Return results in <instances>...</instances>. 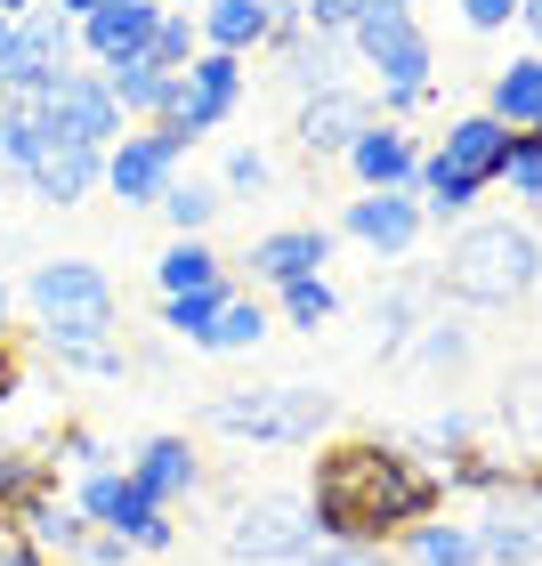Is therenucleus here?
<instances>
[{"label":"nucleus","mask_w":542,"mask_h":566,"mask_svg":"<svg viewBox=\"0 0 542 566\" xmlns=\"http://www.w3.org/2000/svg\"><path fill=\"white\" fill-rule=\"evenodd\" d=\"M502 429H519V437H534V446H542V373H534V365L510 373V389H502Z\"/></svg>","instance_id":"obj_33"},{"label":"nucleus","mask_w":542,"mask_h":566,"mask_svg":"<svg viewBox=\"0 0 542 566\" xmlns=\"http://www.w3.org/2000/svg\"><path fill=\"white\" fill-rule=\"evenodd\" d=\"M324 260H332V235L324 227H275V235H260L251 243V275L260 283H300V275H324Z\"/></svg>","instance_id":"obj_17"},{"label":"nucleus","mask_w":542,"mask_h":566,"mask_svg":"<svg viewBox=\"0 0 542 566\" xmlns=\"http://www.w3.org/2000/svg\"><path fill=\"white\" fill-rule=\"evenodd\" d=\"M260 340H268V307H260V300H227V307H219V324L202 332V348H219V356L260 348Z\"/></svg>","instance_id":"obj_29"},{"label":"nucleus","mask_w":542,"mask_h":566,"mask_svg":"<svg viewBox=\"0 0 542 566\" xmlns=\"http://www.w3.org/2000/svg\"><path fill=\"white\" fill-rule=\"evenodd\" d=\"M332 421L324 389H300V380H275V389H227L211 405L219 437H251V446H316V429Z\"/></svg>","instance_id":"obj_5"},{"label":"nucleus","mask_w":542,"mask_h":566,"mask_svg":"<svg viewBox=\"0 0 542 566\" xmlns=\"http://www.w3.org/2000/svg\"><path fill=\"white\" fill-rule=\"evenodd\" d=\"M470 534H478V558L494 566H542V478L519 470L510 485H494Z\"/></svg>","instance_id":"obj_7"},{"label":"nucleus","mask_w":542,"mask_h":566,"mask_svg":"<svg viewBox=\"0 0 542 566\" xmlns=\"http://www.w3.org/2000/svg\"><path fill=\"white\" fill-rule=\"evenodd\" d=\"M348 170H356V187H365V195H389V187L413 195V178H421V154H413V138L397 130V122H373V130L348 146Z\"/></svg>","instance_id":"obj_15"},{"label":"nucleus","mask_w":542,"mask_h":566,"mask_svg":"<svg viewBox=\"0 0 542 566\" xmlns=\"http://www.w3.org/2000/svg\"><path fill=\"white\" fill-rule=\"evenodd\" d=\"M260 187H268V154L236 146V154H227V195H260Z\"/></svg>","instance_id":"obj_36"},{"label":"nucleus","mask_w":542,"mask_h":566,"mask_svg":"<svg viewBox=\"0 0 542 566\" xmlns=\"http://www.w3.org/2000/svg\"><path fill=\"white\" fill-rule=\"evenodd\" d=\"M413 566H478V534L470 526H446V518H421L405 534Z\"/></svg>","instance_id":"obj_26"},{"label":"nucleus","mask_w":542,"mask_h":566,"mask_svg":"<svg viewBox=\"0 0 542 566\" xmlns=\"http://www.w3.org/2000/svg\"><path fill=\"white\" fill-rule=\"evenodd\" d=\"M24 300H33L49 348H58L73 373H122V348L106 340V332H114V283H106V268L41 260L33 283H24Z\"/></svg>","instance_id":"obj_2"},{"label":"nucleus","mask_w":542,"mask_h":566,"mask_svg":"<svg viewBox=\"0 0 542 566\" xmlns=\"http://www.w3.org/2000/svg\"><path fill=\"white\" fill-rule=\"evenodd\" d=\"M9 114H17V90H9V82H0V122H9Z\"/></svg>","instance_id":"obj_46"},{"label":"nucleus","mask_w":542,"mask_h":566,"mask_svg":"<svg viewBox=\"0 0 542 566\" xmlns=\"http://www.w3.org/2000/svg\"><path fill=\"white\" fill-rule=\"evenodd\" d=\"M73 510H82L90 526L122 534L131 551H163V543H170V510H163V502H146L138 485H131V470H90V478H82V494H73Z\"/></svg>","instance_id":"obj_9"},{"label":"nucleus","mask_w":542,"mask_h":566,"mask_svg":"<svg viewBox=\"0 0 542 566\" xmlns=\"http://www.w3.org/2000/svg\"><path fill=\"white\" fill-rule=\"evenodd\" d=\"M0 340H9V283H0Z\"/></svg>","instance_id":"obj_47"},{"label":"nucleus","mask_w":542,"mask_h":566,"mask_svg":"<svg viewBox=\"0 0 542 566\" xmlns=\"http://www.w3.org/2000/svg\"><path fill=\"white\" fill-rule=\"evenodd\" d=\"M236 300L227 283H211V292H178V300H163V332H178V340H195L202 348V332L219 324V307Z\"/></svg>","instance_id":"obj_28"},{"label":"nucleus","mask_w":542,"mask_h":566,"mask_svg":"<svg viewBox=\"0 0 542 566\" xmlns=\"http://www.w3.org/2000/svg\"><path fill=\"white\" fill-rule=\"evenodd\" d=\"M106 90H114V106H122V114H146V122H170V106H178V73L146 65V57L106 65Z\"/></svg>","instance_id":"obj_23"},{"label":"nucleus","mask_w":542,"mask_h":566,"mask_svg":"<svg viewBox=\"0 0 542 566\" xmlns=\"http://www.w3.org/2000/svg\"><path fill=\"white\" fill-rule=\"evenodd\" d=\"M202 33H195V17L187 9H163V24H154V41H146V65H163V73H187L202 49H195Z\"/></svg>","instance_id":"obj_31"},{"label":"nucleus","mask_w":542,"mask_h":566,"mask_svg":"<svg viewBox=\"0 0 542 566\" xmlns=\"http://www.w3.org/2000/svg\"><path fill=\"white\" fill-rule=\"evenodd\" d=\"M502 146H510V130H502L494 114H461L454 130H446V146H437V163H446V170H461V178H478V187H494Z\"/></svg>","instance_id":"obj_21"},{"label":"nucleus","mask_w":542,"mask_h":566,"mask_svg":"<svg viewBox=\"0 0 542 566\" xmlns=\"http://www.w3.org/2000/svg\"><path fill=\"white\" fill-rule=\"evenodd\" d=\"M97 9H114V0H58V17H65V24H90Z\"/></svg>","instance_id":"obj_43"},{"label":"nucleus","mask_w":542,"mask_h":566,"mask_svg":"<svg viewBox=\"0 0 542 566\" xmlns=\"http://www.w3.org/2000/svg\"><path fill=\"white\" fill-rule=\"evenodd\" d=\"M65 65H73V24L58 9H33L9 24V41H0V82L9 90H49Z\"/></svg>","instance_id":"obj_11"},{"label":"nucleus","mask_w":542,"mask_h":566,"mask_svg":"<svg viewBox=\"0 0 542 566\" xmlns=\"http://www.w3.org/2000/svg\"><path fill=\"white\" fill-rule=\"evenodd\" d=\"M413 356H421V365H461V356H470V332H461V324H421V332H413Z\"/></svg>","instance_id":"obj_35"},{"label":"nucleus","mask_w":542,"mask_h":566,"mask_svg":"<svg viewBox=\"0 0 542 566\" xmlns=\"http://www.w3.org/2000/svg\"><path fill=\"white\" fill-rule=\"evenodd\" d=\"M17 97H33L41 106V122L58 138H73V146H97L106 154L114 138H122V106H114V90H106V73H58L49 90H17Z\"/></svg>","instance_id":"obj_8"},{"label":"nucleus","mask_w":542,"mask_h":566,"mask_svg":"<svg viewBox=\"0 0 542 566\" xmlns=\"http://www.w3.org/2000/svg\"><path fill=\"white\" fill-rule=\"evenodd\" d=\"M58 453H65V461H73L82 478H90V470H106V446H97L90 429H65V437H58Z\"/></svg>","instance_id":"obj_40"},{"label":"nucleus","mask_w":542,"mask_h":566,"mask_svg":"<svg viewBox=\"0 0 542 566\" xmlns=\"http://www.w3.org/2000/svg\"><path fill=\"white\" fill-rule=\"evenodd\" d=\"M195 478H202V461H195V446L187 437H146L138 446V461H131V485L146 502H178V494H195Z\"/></svg>","instance_id":"obj_18"},{"label":"nucleus","mask_w":542,"mask_h":566,"mask_svg":"<svg viewBox=\"0 0 542 566\" xmlns=\"http://www.w3.org/2000/svg\"><path fill=\"white\" fill-rule=\"evenodd\" d=\"M510 17H519V0H461V24H470V33H502Z\"/></svg>","instance_id":"obj_39"},{"label":"nucleus","mask_w":542,"mask_h":566,"mask_svg":"<svg viewBox=\"0 0 542 566\" xmlns=\"http://www.w3.org/2000/svg\"><path fill=\"white\" fill-rule=\"evenodd\" d=\"M202 49H219V57H251L268 33H275V0H211V9L195 17Z\"/></svg>","instance_id":"obj_20"},{"label":"nucleus","mask_w":542,"mask_h":566,"mask_svg":"<svg viewBox=\"0 0 542 566\" xmlns=\"http://www.w3.org/2000/svg\"><path fill=\"white\" fill-rule=\"evenodd\" d=\"M332 307H341V292H332L324 275H300V283H283V316H292L300 332H316V324H332Z\"/></svg>","instance_id":"obj_34"},{"label":"nucleus","mask_w":542,"mask_h":566,"mask_svg":"<svg viewBox=\"0 0 542 566\" xmlns=\"http://www.w3.org/2000/svg\"><path fill=\"white\" fill-rule=\"evenodd\" d=\"M24 178H33V195L49 202V211H73V202H90V187H106V154L73 146V138H49L41 163L24 170Z\"/></svg>","instance_id":"obj_14"},{"label":"nucleus","mask_w":542,"mask_h":566,"mask_svg":"<svg viewBox=\"0 0 542 566\" xmlns=\"http://www.w3.org/2000/svg\"><path fill=\"white\" fill-rule=\"evenodd\" d=\"M236 106H243V57H219V49H202V57L178 73V106H170V122H178L187 138H202V130H219Z\"/></svg>","instance_id":"obj_12"},{"label":"nucleus","mask_w":542,"mask_h":566,"mask_svg":"<svg viewBox=\"0 0 542 566\" xmlns=\"http://www.w3.org/2000/svg\"><path fill=\"white\" fill-rule=\"evenodd\" d=\"M373 97L365 90H324V97H308V106H300V154H308V163H332V154H341V163H348V146L356 138H365L373 130Z\"/></svg>","instance_id":"obj_13"},{"label":"nucleus","mask_w":542,"mask_h":566,"mask_svg":"<svg viewBox=\"0 0 542 566\" xmlns=\"http://www.w3.org/2000/svg\"><path fill=\"white\" fill-rule=\"evenodd\" d=\"M341 49H348V33H316V24H308L300 41H283V49H275V57H283V82H292L300 97L341 90Z\"/></svg>","instance_id":"obj_22"},{"label":"nucleus","mask_w":542,"mask_h":566,"mask_svg":"<svg viewBox=\"0 0 542 566\" xmlns=\"http://www.w3.org/2000/svg\"><path fill=\"white\" fill-rule=\"evenodd\" d=\"M486 114H494L502 130H542V57H510V65L494 73Z\"/></svg>","instance_id":"obj_24"},{"label":"nucleus","mask_w":542,"mask_h":566,"mask_svg":"<svg viewBox=\"0 0 542 566\" xmlns=\"http://www.w3.org/2000/svg\"><path fill=\"white\" fill-rule=\"evenodd\" d=\"M300 566H381V551H365V543H332V551H324V543H316Z\"/></svg>","instance_id":"obj_41"},{"label":"nucleus","mask_w":542,"mask_h":566,"mask_svg":"<svg viewBox=\"0 0 542 566\" xmlns=\"http://www.w3.org/2000/svg\"><path fill=\"white\" fill-rule=\"evenodd\" d=\"M154 283H163V300H178V292H211V283H227V260L202 235H178L163 260H154Z\"/></svg>","instance_id":"obj_25"},{"label":"nucleus","mask_w":542,"mask_h":566,"mask_svg":"<svg viewBox=\"0 0 542 566\" xmlns=\"http://www.w3.org/2000/svg\"><path fill=\"white\" fill-rule=\"evenodd\" d=\"M49 494V461H33V453H17V446H0V510L9 518H24Z\"/></svg>","instance_id":"obj_27"},{"label":"nucleus","mask_w":542,"mask_h":566,"mask_svg":"<svg viewBox=\"0 0 542 566\" xmlns=\"http://www.w3.org/2000/svg\"><path fill=\"white\" fill-rule=\"evenodd\" d=\"M494 187H510V195L542 202V130H510V146H502V170H494Z\"/></svg>","instance_id":"obj_30"},{"label":"nucleus","mask_w":542,"mask_h":566,"mask_svg":"<svg viewBox=\"0 0 542 566\" xmlns=\"http://www.w3.org/2000/svg\"><path fill=\"white\" fill-rule=\"evenodd\" d=\"M17 389H24V356H17L9 340H0V405H9Z\"/></svg>","instance_id":"obj_42"},{"label":"nucleus","mask_w":542,"mask_h":566,"mask_svg":"<svg viewBox=\"0 0 542 566\" xmlns=\"http://www.w3.org/2000/svg\"><path fill=\"white\" fill-rule=\"evenodd\" d=\"M534 283H542V243L519 219L461 227V235L446 243V260H437V292H454L470 307H510V300H527Z\"/></svg>","instance_id":"obj_3"},{"label":"nucleus","mask_w":542,"mask_h":566,"mask_svg":"<svg viewBox=\"0 0 542 566\" xmlns=\"http://www.w3.org/2000/svg\"><path fill=\"white\" fill-rule=\"evenodd\" d=\"M397 9H421V0H397Z\"/></svg>","instance_id":"obj_48"},{"label":"nucleus","mask_w":542,"mask_h":566,"mask_svg":"<svg viewBox=\"0 0 542 566\" xmlns=\"http://www.w3.org/2000/svg\"><path fill=\"white\" fill-rule=\"evenodd\" d=\"M437 502H446V478H437L421 453L381 446V437H341V446H324L316 453V485H308V510H316L324 543H365V551H389L397 534L437 518Z\"/></svg>","instance_id":"obj_1"},{"label":"nucleus","mask_w":542,"mask_h":566,"mask_svg":"<svg viewBox=\"0 0 542 566\" xmlns=\"http://www.w3.org/2000/svg\"><path fill=\"white\" fill-rule=\"evenodd\" d=\"M356 9H365V0H300V17L316 24V33H348Z\"/></svg>","instance_id":"obj_37"},{"label":"nucleus","mask_w":542,"mask_h":566,"mask_svg":"<svg viewBox=\"0 0 542 566\" xmlns=\"http://www.w3.org/2000/svg\"><path fill=\"white\" fill-rule=\"evenodd\" d=\"M154 24H163V0H114V9H97L82 24V41H90L97 65H131V57H146Z\"/></svg>","instance_id":"obj_16"},{"label":"nucleus","mask_w":542,"mask_h":566,"mask_svg":"<svg viewBox=\"0 0 542 566\" xmlns=\"http://www.w3.org/2000/svg\"><path fill=\"white\" fill-rule=\"evenodd\" d=\"M187 130L178 122H146L138 138H114L106 146V187L122 195V202H163V187L178 178V163H187Z\"/></svg>","instance_id":"obj_10"},{"label":"nucleus","mask_w":542,"mask_h":566,"mask_svg":"<svg viewBox=\"0 0 542 566\" xmlns=\"http://www.w3.org/2000/svg\"><path fill=\"white\" fill-rule=\"evenodd\" d=\"M348 49L381 73V106H389V114H413L429 97L437 57H429V33L413 24V9H397V0H365L356 24H348Z\"/></svg>","instance_id":"obj_4"},{"label":"nucleus","mask_w":542,"mask_h":566,"mask_svg":"<svg viewBox=\"0 0 542 566\" xmlns=\"http://www.w3.org/2000/svg\"><path fill=\"white\" fill-rule=\"evenodd\" d=\"M348 235L373 243V251H413V235H421V202H413L405 187L356 195V202H348Z\"/></svg>","instance_id":"obj_19"},{"label":"nucleus","mask_w":542,"mask_h":566,"mask_svg":"<svg viewBox=\"0 0 542 566\" xmlns=\"http://www.w3.org/2000/svg\"><path fill=\"white\" fill-rule=\"evenodd\" d=\"M0 17H9V24H17V17H33V0H0Z\"/></svg>","instance_id":"obj_45"},{"label":"nucleus","mask_w":542,"mask_h":566,"mask_svg":"<svg viewBox=\"0 0 542 566\" xmlns=\"http://www.w3.org/2000/svg\"><path fill=\"white\" fill-rule=\"evenodd\" d=\"M519 24H527V33L542 41V0H519Z\"/></svg>","instance_id":"obj_44"},{"label":"nucleus","mask_w":542,"mask_h":566,"mask_svg":"<svg viewBox=\"0 0 542 566\" xmlns=\"http://www.w3.org/2000/svg\"><path fill=\"white\" fill-rule=\"evenodd\" d=\"M324 534H316V510L292 502V494H260L236 510V526H227V558L243 566H283V558H308Z\"/></svg>","instance_id":"obj_6"},{"label":"nucleus","mask_w":542,"mask_h":566,"mask_svg":"<svg viewBox=\"0 0 542 566\" xmlns=\"http://www.w3.org/2000/svg\"><path fill=\"white\" fill-rule=\"evenodd\" d=\"M163 219L178 227V235H202V227L219 219V187H195V178H170V187H163Z\"/></svg>","instance_id":"obj_32"},{"label":"nucleus","mask_w":542,"mask_h":566,"mask_svg":"<svg viewBox=\"0 0 542 566\" xmlns=\"http://www.w3.org/2000/svg\"><path fill=\"white\" fill-rule=\"evenodd\" d=\"M0 566H49V558L33 551V534H24L9 510H0Z\"/></svg>","instance_id":"obj_38"}]
</instances>
